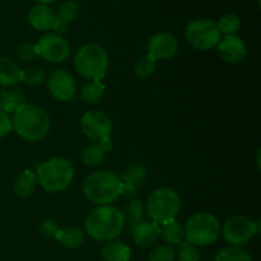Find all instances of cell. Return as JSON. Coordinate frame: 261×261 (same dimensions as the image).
<instances>
[{
  "label": "cell",
  "mask_w": 261,
  "mask_h": 261,
  "mask_svg": "<svg viewBox=\"0 0 261 261\" xmlns=\"http://www.w3.org/2000/svg\"><path fill=\"white\" fill-rule=\"evenodd\" d=\"M184 231L186 242L194 246H208L221 237L222 226L214 214L201 212L188 219Z\"/></svg>",
  "instance_id": "6"
},
{
  "label": "cell",
  "mask_w": 261,
  "mask_h": 261,
  "mask_svg": "<svg viewBox=\"0 0 261 261\" xmlns=\"http://www.w3.org/2000/svg\"><path fill=\"white\" fill-rule=\"evenodd\" d=\"M40 4H43V5H48V4H53V3H55L56 0H37Z\"/></svg>",
  "instance_id": "40"
},
{
  "label": "cell",
  "mask_w": 261,
  "mask_h": 261,
  "mask_svg": "<svg viewBox=\"0 0 261 261\" xmlns=\"http://www.w3.org/2000/svg\"><path fill=\"white\" fill-rule=\"evenodd\" d=\"M217 47H218V53L222 60L227 64H232V65L240 64L247 55L246 43L236 35L222 37Z\"/></svg>",
  "instance_id": "14"
},
{
  "label": "cell",
  "mask_w": 261,
  "mask_h": 261,
  "mask_svg": "<svg viewBox=\"0 0 261 261\" xmlns=\"http://www.w3.org/2000/svg\"><path fill=\"white\" fill-rule=\"evenodd\" d=\"M50 116L38 105L25 103L13 112V129L27 142L43 139L50 132Z\"/></svg>",
  "instance_id": "2"
},
{
  "label": "cell",
  "mask_w": 261,
  "mask_h": 261,
  "mask_svg": "<svg viewBox=\"0 0 261 261\" xmlns=\"http://www.w3.org/2000/svg\"><path fill=\"white\" fill-rule=\"evenodd\" d=\"M61 228L58 226L55 221L53 219H45L41 222L40 224V233L42 234L45 239L48 240H58L59 233H60Z\"/></svg>",
  "instance_id": "33"
},
{
  "label": "cell",
  "mask_w": 261,
  "mask_h": 261,
  "mask_svg": "<svg viewBox=\"0 0 261 261\" xmlns=\"http://www.w3.org/2000/svg\"><path fill=\"white\" fill-rule=\"evenodd\" d=\"M58 15L56 12L48 5L37 4L30 9L27 14V20L32 28L37 31H50L55 24Z\"/></svg>",
  "instance_id": "15"
},
{
  "label": "cell",
  "mask_w": 261,
  "mask_h": 261,
  "mask_svg": "<svg viewBox=\"0 0 261 261\" xmlns=\"http://www.w3.org/2000/svg\"><path fill=\"white\" fill-rule=\"evenodd\" d=\"M161 236L163 237V240H165L168 246L182 244L184 240H185L184 226H181L176 221L168 222V223L163 224V228H161Z\"/></svg>",
  "instance_id": "23"
},
{
  "label": "cell",
  "mask_w": 261,
  "mask_h": 261,
  "mask_svg": "<svg viewBox=\"0 0 261 261\" xmlns=\"http://www.w3.org/2000/svg\"><path fill=\"white\" fill-rule=\"evenodd\" d=\"M74 172V166L70 161L63 157H55L38 166L36 177L43 190L47 193H60L70 185Z\"/></svg>",
  "instance_id": "4"
},
{
  "label": "cell",
  "mask_w": 261,
  "mask_h": 261,
  "mask_svg": "<svg viewBox=\"0 0 261 261\" xmlns=\"http://www.w3.org/2000/svg\"><path fill=\"white\" fill-rule=\"evenodd\" d=\"M50 94L60 102H71L76 96V83L73 75L64 69L51 71L47 79Z\"/></svg>",
  "instance_id": "12"
},
{
  "label": "cell",
  "mask_w": 261,
  "mask_h": 261,
  "mask_svg": "<svg viewBox=\"0 0 261 261\" xmlns=\"http://www.w3.org/2000/svg\"><path fill=\"white\" fill-rule=\"evenodd\" d=\"M38 56L50 63H63L70 55V45L68 41L56 33H47L42 36L36 43Z\"/></svg>",
  "instance_id": "11"
},
{
  "label": "cell",
  "mask_w": 261,
  "mask_h": 261,
  "mask_svg": "<svg viewBox=\"0 0 261 261\" xmlns=\"http://www.w3.org/2000/svg\"><path fill=\"white\" fill-rule=\"evenodd\" d=\"M18 59L22 61H31L35 58H37L38 53L36 45L33 43H23L19 48H18Z\"/></svg>",
  "instance_id": "35"
},
{
  "label": "cell",
  "mask_w": 261,
  "mask_h": 261,
  "mask_svg": "<svg viewBox=\"0 0 261 261\" xmlns=\"http://www.w3.org/2000/svg\"><path fill=\"white\" fill-rule=\"evenodd\" d=\"M119 177L120 181H121V195L126 196V198H133V196H135L138 186H135L125 175L119 176Z\"/></svg>",
  "instance_id": "36"
},
{
  "label": "cell",
  "mask_w": 261,
  "mask_h": 261,
  "mask_svg": "<svg viewBox=\"0 0 261 261\" xmlns=\"http://www.w3.org/2000/svg\"><path fill=\"white\" fill-rule=\"evenodd\" d=\"M74 66L83 78L99 82L109 69V55L98 43H86L76 51Z\"/></svg>",
  "instance_id": "5"
},
{
  "label": "cell",
  "mask_w": 261,
  "mask_h": 261,
  "mask_svg": "<svg viewBox=\"0 0 261 261\" xmlns=\"http://www.w3.org/2000/svg\"><path fill=\"white\" fill-rule=\"evenodd\" d=\"M214 261H252L251 255L240 246H228L217 254Z\"/></svg>",
  "instance_id": "26"
},
{
  "label": "cell",
  "mask_w": 261,
  "mask_h": 261,
  "mask_svg": "<svg viewBox=\"0 0 261 261\" xmlns=\"http://www.w3.org/2000/svg\"><path fill=\"white\" fill-rule=\"evenodd\" d=\"M155 68H157V61L147 54L145 56L137 60L134 66V73L138 78L145 79L154 73Z\"/></svg>",
  "instance_id": "27"
},
{
  "label": "cell",
  "mask_w": 261,
  "mask_h": 261,
  "mask_svg": "<svg viewBox=\"0 0 261 261\" xmlns=\"http://www.w3.org/2000/svg\"><path fill=\"white\" fill-rule=\"evenodd\" d=\"M99 144H101V147L103 148L105 150H106V153L111 152L112 148H114V144H112L111 138H106V139L101 140V142H99Z\"/></svg>",
  "instance_id": "39"
},
{
  "label": "cell",
  "mask_w": 261,
  "mask_h": 261,
  "mask_svg": "<svg viewBox=\"0 0 261 261\" xmlns=\"http://www.w3.org/2000/svg\"><path fill=\"white\" fill-rule=\"evenodd\" d=\"M81 130L88 139L99 143L106 138H111L112 121L105 112L87 111L82 116Z\"/></svg>",
  "instance_id": "10"
},
{
  "label": "cell",
  "mask_w": 261,
  "mask_h": 261,
  "mask_svg": "<svg viewBox=\"0 0 261 261\" xmlns=\"http://www.w3.org/2000/svg\"><path fill=\"white\" fill-rule=\"evenodd\" d=\"M124 216L125 224H129L130 228H134L137 224L144 221V205L140 199H132L126 205L124 206V211L121 212Z\"/></svg>",
  "instance_id": "21"
},
{
  "label": "cell",
  "mask_w": 261,
  "mask_h": 261,
  "mask_svg": "<svg viewBox=\"0 0 261 261\" xmlns=\"http://www.w3.org/2000/svg\"><path fill=\"white\" fill-rule=\"evenodd\" d=\"M36 185H37L36 173L25 170L15 178L14 184H13V190H14L15 195L19 198H28L35 193Z\"/></svg>",
  "instance_id": "20"
},
{
  "label": "cell",
  "mask_w": 261,
  "mask_h": 261,
  "mask_svg": "<svg viewBox=\"0 0 261 261\" xmlns=\"http://www.w3.org/2000/svg\"><path fill=\"white\" fill-rule=\"evenodd\" d=\"M178 51V41L172 33L158 32L150 37L148 42V55L155 61L167 60Z\"/></svg>",
  "instance_id": "13"
},
{
  "label": "cell",
  "mask_w": 261,
  "mask_h": 261,
  "mask_svg": "<svg viewBox=\"0 0 261 261\" xmlns=\"http://www.w3.org/2000/svg\"><path fill=\"white\" fill-rule=\"evenodd\" d=\"M103 91L105 87L102 86L101 82L92 81L81 89V98L84 103L96 105L103 97Z\"/></svg>",
  "instance_id": "25"
},
{
  "label": "cell",
  "mask_w": 261,
  "mask_h": 261,
  "mask_svg": "<svg viewBox=\"0 0 261 261\" xmlns=\"http://www.w3.org/2000/svg\"><path fill=\"white\" fill-rule=\"evenodd\" d=\"M86 232L94 241L107 242L116 240L125 228L121 212L112 205H101L92 209L87 216Z\"/></svg>",
  "instance_id": "1"
},
{
  "label": "cell",
  "mask_w": 261,
  "mask_h": 261,
  "mask_svg": "<svg viewBox=\"0 0 261 261\" xmlns=\"http://www.w3.org/2000/svg\"><path fill=\"white\" fill-rule=\"evenodd\" d=\"M133 240L140 247H149L154 245L161 237V227L155 222L144 219L132 229Z\"/></svg>",
  "instance_id": "16"
},
{
  "label": "cell",
  "mask_w": 261,
  "mask_h": 261,
  "mask_svg": "<svg viewBox=\"0 0 261 261\" xmlns=\"http://www.w3.org/2000/svg\"><path fill=\"white\" fill-rule=\"evenodd\" d=\"M256 163H257V167L260 168V150H257V155H256Z\"/></svg>",
  "instance_id": "41"
},
{
  "label": "cell",
  "mask_w": 261,
  "mask_h": 261,
  "mask_svg": "<svg viewBox=\"0 0 261 261\" xmlns=\"http://www.w3.org/2000/svg\"><path fill=\"white\" fill-rule=\"evenodd\" d=\"M217 25H218V30L221 31V33H224L226 36L234 35L241 28V19H240V17L237 14L229 13V14L223 15L217 22Z\"/></svg>",
  "instance_id": "28"
},
{
  "label": "cell",
  "mask_w": 261,
  "mask_h": 261,
  "mask_svg": "<svg viewBox=\"0 0 261 261\" xmlns=\"http://www.w3.org/2000/svg\"><path fill=\"white\" fill-rule=\"evenodd\" d=\"M185 37L194 48L208 51L218 46L222 33L214 20L195 19L186 25Z\"/></svg>",
  "instance_id": "8"
},
{
  "label": "cell",
  "mask_w": 261,
  "mask_h": 261,
  "mask_svg": "<svg viewBox=\"0 0 261 261\" xmlns=\"http://www.w3.org/2000/svg\"><path fill=\"white\" fill-rule=\"evenodd\" d=\"M177 257L178 261H200V252L198 247L185 241L180 244Z\"/></svg>",
  "instance_id": "32"
},
{
  "label": "cell",
  "mask_w": 261,
  "mask_h": 261,
  "mask_svg": "<svg viewBox=\"0 0 261 261\" xmlns=\"http://www.w3.org/2000/svg\"><path fill=\"white\" fill-rule=\"evenodd\" d=\"M79 14V5L78 3L74 2V0H65V2L61 3L59 5V9L56 15L60 20L65 22L66 24L74 22L75 18L78 17Z\"/></svg>",
  "instance_id": "29"
},
{
  "label": "cell",
  "mask_w": 261,
  "mask_h": 261,
  "mask_svg": "<svg viewBox=\"0 0 261 261\" xmlns=\"http://www.w3.org/2000/svg\"><path fill=\"white\" fill-rule=\"evenodd\" d=\"M175 260V250L168 245H162L157 247L150 254L149 261H173Z\"/></svg>",
  "instance_id": "34"
},
{
  "label": "cell",
  "mask_w": 261,
  "mask_h": 261,
  "mask_svg": "<svg viewBox=\"0 0 261 261\" xmlns=\"http://www.w3.org/2000/svg\"><path fill=\"white\" fill-rule=\"evenodd\" d=\"M53 30L55 31L56 35L61 36V35H64V33L68 32V24H66L65 22H63V20H60L58 18V19H56V22H55V24H54Z\"/></svg>",
  "instance_id": "38"
},
{
  "label": "cell",
  "mask_w": 261,
  "mask_h": 261,
  "mask_svg": "<svg viewBox=\"0 0 261 261\" xmlns=\"http://www.w3.org/2000/svg\"><path fill=\"white\" fill-rule=\"evenodd\" d=\"M122 175L126 176L135 186H140L147 178V170H145L144 166L139 165V163H134Z\"/></svg>",
  "instance_id": "31"
},
{
  "label": "cell",
  "mask_w": 261,
  "mask_h": 261,
  "mask_svg": "<svg viewBox=\"0 0 261 261\" xmlns=\"http://www.w3.org/2000/svg\"><path fill=\"white\" fill-rule=\"evenodd\" d=\"M181 209V200L177 193L168 188L155 189L147 201V214L150 221L166 224L175 221Z\"/></svg>",
  "instance_id": "7"
},
{
  "label": "cell",
  "mask_w": 261,
  "mask_h": 261,
  "mask_svg": "<svg viewBox=\"0 0 261 261\" xmlns=\"http://www.w3.org/2000/svg\"><path fill=\"white\" fill-rule=\"evenodd\" d=\"M101 256L105 261H129L132 250L120 241H107L101 249Z\"/></svg>",
  "instance_id": "19"
},
{
  "label": "cell",
  "mask_w": 261,
  "mask_h": 261,
  "mask_svg": "<svg viewBox=\"0 0 261 261\" xmlns=\"http://www.w3.org/2000/svg\"><path fill=\"white\" fill-rule=\"evenodd\" d=\"M58 241L63 247L68 250H75L84 242V232L79 227H69L66 229H61L58 236Z\"/></svg>",
  "instance_id": "22"
},
{
  "label": "cell",
  "mask_w": 261,
  "mask_h": 261,
  "mask_svg": "<svg viewBox=\"0 0 261 261\" xmlns=\"http://www.w3.org/2000/svg\"><path fill=\"white\" fill-rule=\"evenodd\" d=\"M27 103V97L22 89H0V111L9 114Z\"/></svg>",
  "instance_id": "18"
},
{
  "label": "cell",
  "mask_w": 261,
  "mask_h": 261,
  "mask_svg": "<svg viewBox=\"0 0 261 261\" xmlns=\"http://www.w3.org/2000/svg\"><path fill=\"white\" fill-rule=\"evenodd\" d=\"M259 232V223L251 221L249 217L233 216L224 222L222 227L226 242L231 246H244Z\"/></svg>",
  "instance_id": "9"
},
{
  "label": "cell",
  "mask_w": 261,
  "mask_h": 261,
  "mask_svg": "<svg viewBox=\"0 0 261 261\" xmlns=\"http://www.w3.org/2000/svg\"><path fill=\"white\" fill-rule=\"evenodd\" d=\"M46 81V71L41 66H30L23 69V82L28 86H40Z\"/></svg>",
  "instance_id": "30"
},
{
  "label": "cell",
  "mask_w": 261,
  "mask_h": 261,
  "mask_svg": "<svg viewBox=\"0 0 261 261\" xmlns=\"http://www.w3.org/2000/svg\"><path fill=\"white\" fill-rule=\"evenodd\" d=\"M106 154V150L101 147V144L94 143V144H91L84 148L81 154V160L83 165L87 166V167H96V166L101 165L103 162Z\"/></svg>",
  "instance_id": "24"
},
{
  "label": "cell",
  "mask_w": 261,
  "mask_h": 261,
  "mask_svg": "<svg viewBox=\"0 0 261 261\" xmlns=\"http://www.w3.org/2000/svg\"><path fill=\"white\" fill-rule=\"evenodd\" d=\"M12 130H13L12 119H10L9 115L8 114L0 111V138H3V137H5L7 134H9Z\"/></svg>",
  "instance_id": "37"
},
{
  "label": "cell",
  "mask_w": 261,
  "mask_h": 261,
  "mask_svg": "<svg viewBox=\"0 0 261 261\" xmlns=\"http://www.w3.org/2000/svg\"><path fill=\"white\" fill-rule=\"evenodd\" d=\"M83 193L97 206L111 205L121 196V181L111 171H94L84 178Z\"/></svg>",
  "instance_id": "3"
},
{
  "label": "cell",
  "mask_w": 261,
  "mask_h": 261,
  "mask_svg": "<svg viewBox=\"0 0 261 261\" xmlns=\"http://www.w3.org/2000/svg\"><path fill=\"white\" fill-rule=\"evenodd\" d=\"M23 82V69L15 60L7 56L0 58V86L14 87Z\"/></svg>",
  "instance_id": "17"
}]
</instances>
